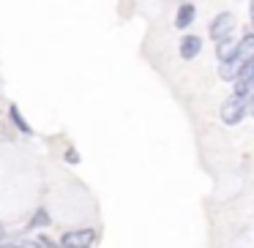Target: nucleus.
<instances>
[{"mask_svg": "<svg viewBox=\"0 0 254 248\" xmlns=\"http://www.w3.org/2000/svg\"><path fill=\"white\" fill-rule=\"evenodd\" d=\"M249 112H252L249 96H235V93H232L230 99L221 104V120H224L227 126H235V123H241Z\"/></svg>", "mask_w": 254, "mask_h": 248, "instance_id": "nucleus-1", "label": "nucleus"}, {"mask_svg": "<svg viewBox=\"0 0 254 248\" xmlns=\"http://www.w3.org/2000/svg\"><path fill=\"white\" fill-rule=\"evenodd\" d=\"M96 229H71L63 232L61 237V248H90L96 243Z\"/></svg>", "mask_w": 254, "mask_h": 248, "instance_id": "nucleus-2", "label": "nucleus"}, {"mask_svg": "<svg viewBox=\"0 0 254 248\" xmlns=\"http://www.w3.org/2000/svg\"><path fill=\"white\" fill-rule=\"evenodd\" d=\"M232 30H235V17H232L230 11H221L219 17L210 22L208 36H210L213 41H221V39H227V36H232Z\"/></svg>", "mask_w": 254, "mask_h": 248, "instance_id": "nucleus-3", "label": "nucleus"}, {"mask_svg": "<svg viewBox=\"0 0 254 248\" xmlns=\"http://www.w3.org/2000/svg\"><path fill=\"white\" fill-rule=\"evenodd\" d=\"M202 50V39L199 36H183L181 39V57L183 60H194Z\"/></svg>", "mask_w": 254, "mask_h": 248, "instance_id": "nucleus-4", "label": "nucleus"}, {"mask_svg": "<svg viewBox=\"0 0 254 248\" xmlns=\"http://www.w3.org/2000/svg\"><path fill=\"white\" fill-rule=\"evenodd\" d=\"M194 17H197L194 3H181V8H178V14H175V28L178 30H186L189 25L194 22Z\"/></svg>", "mask_w": 254, "mask_h": 248, "instance_id": "nucleus-5", "label": "nucleus"}, {"mask_svg": "<svg viewBox=\"0 0 254 248\" xmlns=\"http://www.w3.org/2000/svg\"><path fill=\"white\" fill-rule=\"evenodd\" d=\"M216 44H219V47H216V57H219L221 63H224V60H230V57L235 55V47H238V44L232 41V36H227V39L216 41Z\"/></svg>", "mask_w": 254, "mask_h": 248, "instance_id": "nucleus-6", "label": "nucleus"}, {"mask_svg": "<svg viewBox=\"0 0 254 248\" xmlns=\"http://www.w3.org/2000/svg\"><path fill=\"white\" fill-rule=\"evenodd\" d=\"M238 79H243V82H249V85L254 88V55L249 57L246 63H243V68H241V77H238Z\"/></svg>", "mask_w": 254, "mask_h": 248, "instance_id": "nucleus-7", "label": "nucleus"}, {"mask_svg": "<svg viewBox=\"0 0 254 248\" xmlns=\"http://www.w3.org/2000/svg\"><path fill=\"white\" fill-rule=\"evenodd\" d=\"M47 224H50V213L41 207V210H36V213H33V221H30L28 226H30V229H39V226H47Z\"/></svg>", "mask_w": 254, "mask_h": 248, "instance_id": "nucleus-8", "label": "nucleus"}, {"mask_svg": "<svg viewBox=\"0 0 254 248\" xmlns=\"http://www.w3.org/2000/svg\"><path fill=\"white\" fill-rule=\"evenodd\" d=\"M11 120H14V126H17L22 134H33V128H30L28 123H25V117L19 115V109H17V106H11Z\"/></svg>", "mask_w": 254, "mask_h": 248, "instance_id": "nucleus-9", "label": "nucleus"}, {"mask_svg": "<svg viewBox=\"0 0 254 248\" xmlns=\"http://www.w3.org/2000/svg\"><path fill=\"white\" fill-rule=\"evenodd\" d=\"M33 243H36V248H61V243H52L50 237H39Z\"/></svg>", "mask_w": 254, "mask_h": 248, "instance_id": "nucleus-10", "label": "nucleus"}, {"mask_svg": "<svg viewBox=\"0 0 254 248\" xmlns=\"http://www.w3.org/2000/svg\"><path fill=\"white\" fill-rule=\"evenodd\" d=\"M0 248H36V243H0Z\"/></svg>", "mask_w": 254, "mask_h": 248, "instance_id": "nucleus-11", "label": "nucleus"}, {"mask_svg": "<svg viewBox=\"0 0 254 248\" xmlns=\"http://www.w3.org/2000/svg\"><path fill=\"white\" fill-rule=\"evenodd\" d=\"M66 161H68V164H77V161H79L77 150H68V153H66Z\"/></svg>", "mask_w": 254, "mask_h": 248, "instance_id": "nucleus-12", "label": "nucleus"}, {"mask_svg": "<svg viewBox=\"0 0 254 248\" xmlns=\"http://www.w3.org/2000/svg\"><path fill=\"white\" fill-rule=\"evenodd\" d=\"M3 240H6V226L0 224V243H3Z\"/></svg>", "mask_w": 254, "mask_h": 248, "instance_id": "nucleus-13", "label": "nucleus"}, {"mask_svg": "<svg viewBox=\"0 0 254 248\" xmlns=\"http://www.w3.org/2000/svg\"><path fill=\"white\" fill-rule=\"evenodd\" d=\"M249 11H252V17H254V0H252V6H249Z\"/></svg>", "mask_w": 254, "mask_h": 248, "instance_id": "nucleus-14", "label": "nucleus"}, {"mask_svg": "<svg viewBox=\"0 0 254 248\" xmlns=\"http://www.w3.org/2000/svg\"><path fill=\"white\" fill-rule=\"evenodd\" d=\"M252 22H254V17H252ZM252 30H254V25H252Z\"/></svg>", "mask_w": 254, "mask_h": 248, "instance_id": "nucleus-15", "label": "nucleus"}]
</instances>
